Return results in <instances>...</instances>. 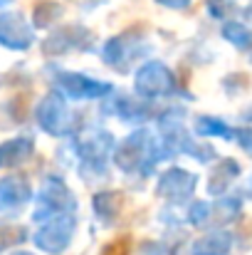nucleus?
Returning <instances> with one entry per match:
<instances>
[{
  "label": "nucleus",
  "mask_w": 252,
  "mask_h": 255,
  "mask_svg": "<svg viewBox=\"0 0 252 255\" xmlns=\"http://www.w3.org/2000/svg\"><path fill=\"white\" fill-rule=\"evenodd\" d=\"M20 255H27V253H20Z\"/></svg>",
  "instance_id": "obj_6"
},
{
  "label": "nucleus",
  "mask_w": 252,
  "mask_h": 255,
  "mask_svg": "<svg viewBox=\"0 0 252 255\" xmlns=\"http://www.w3.org/2000/svg\"><path fill=\"white\" fill-rule=\"evenodd\" d=\"M198 131L200 134H208V136H225V139H230L233 136V131H230V127H225L223 122H218V119H210V117H200L198 119Z\"/></svg>",
  "instance_id": "obj_3"
},
{
  "label": "nucleus",
  "mask_w": 252,
  "mask_h": 255,
  "mask_svg": "<svg viewBox=\"0 0 252 255\" xmlns=\"http://www.w3.org/2000/svg\"><path fill=\"white\" fill-rule=\"evenodd\" d=\"M238 136H240V144H243V149L252 154V127H248V129H240V131H238Z\"/></svg>",
  "instance_id": "obj_5"
},
{
  "label": "nucleus",
  "mask_w": 252,
  "mask_h": 255,
  "mask_svg": "<svg viewBox=\"0 0 252 255\" xmlns=\"http://www.w3.org/2000/svg\"><path fill=\"white\" fill-rule=\"evenodd\" d=\"M233 246V236L230 233H213L200 238L193 246V255H225Z\"/></svg>",
  "instance_id": "obj_1"
},
{
  "label": "nucleus",
  "mask_w": 252,
  "mask_h": 255,
  "mask_svg": "<svg viewBox=\"0 0 252 255\" xmlns=\"http://www.w3.org/2000/svg\"><path fill=\"white\" fill-rule=\"evenodd\" d=\"M101 255H129V241H126V238H121V241L109 243V246L104 248V253Z\"/></svg>",
  "instance_id": "obj_4"
},
{
  "label": "nucleus",
  "mask_w": 252,
  "mask_h": 255,
  "mask_svg": "<svg viewBox=\"0 0 252 255\" xmlns=\"http://www.w3.org/2000/svg\"><path fill=\"white\" fill-rule=\"evenodd\" d=\"M223 35H225L233 45H238V47H250L252 45V32L245 25H240V22H228V25L223 27Z\"/></svg>",
  "instance_id": "obj_2"
}]
</instances>
